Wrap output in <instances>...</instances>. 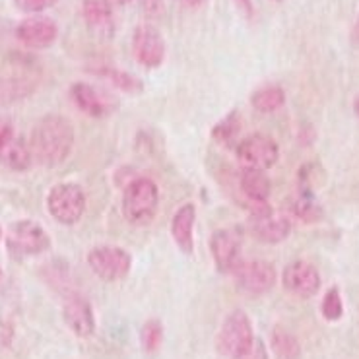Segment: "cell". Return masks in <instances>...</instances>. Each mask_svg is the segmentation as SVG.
Listing matches in <instances>:
<instances>
[{"mask_svg": "<svg viewBox=\"0 0 359 359\" xmlns=\"http://www.w3.org/2000/svg\"><path fill=\"white\" fill-rule=\"evenodd\" d=\"M74 146V126L60 115L43 117L32 130V158L45 168H57L70 156Z\"/></svg>", "mask_w": 359, "mask_h": 359, "instance_id": "6da1fadb", "label": "cell"}, {"mask_svg": "<svg viewBox=\"0 0 359 359\" xmlns=\"http://www.w3.org/2000/svg\"><path fill=\"white\" fill-rule=\"evenodd\" d=\"M159 204L158 184L148 177H138L123 194V216L133 226H148L156 217Z\"/></svg>", "mask_w": 359, "mask_h": 359, "instance_id": "7a4b0ae2", "label": "cell"}, {"mask_svg": "<svg viewBox=\"0 0 359 359\" xmlns=\"http://www.w3.org/2000/svg\"><path fill=\"white\" fill-rule=\"evenodd\" d=\"M252 342H255V334H252L251 318L247 317V313L239 309L229 313L217 332V351L224 358L235 359L249 350Z\"/></svg>", "mask_w": 359, "mask_h": 359, "instance_id": "3957f363", "label": "cell"}, {"mask_svg": "<svg viewBox=\"0 0 359 359\" xmlns=\"http://www.w3.org/2000/svg\"><path fill=\"white\" fill-rule=\"evenodd\" d=\"M47 210L62 226L78 224L86 210V194L80 184L62 183L53 187L47 196Z\"/></svg>", "mask_w": 359, "mask_h": 359, "instance_id": "277c9868", "label": "cell"}, {"mask_svg": "<svg viewBox=\"0 0 359 359\" xmlns=\"http://www.w3.org/2000/svg\"><path fill=\"white\" fill-rule=\"evenodd\" d=\"M88 266L92 268V272L105 282H118L128 276L133 259L125 249L121 247H95L88 252Z\"/></svg>", "mask_w": 359, "mask_h": 359, "instance_id": "5b68a950", "label": "cell"}, {"mask_svg": "<svg viewBox=\"0 0 359 359\" xmlns=\"http://www.w3.org/2000/svg\"><path fill=\"white\" fill-rule=\"evenodd\" d=\"M235 154L239 161L245 163V168L266 171L276 165L280 158V148L274 142V138L266 134H251L243 138L241 142L235 144Z\"/></svg>", "mask_w": 359, "mask_h": 359, "instance_id": "8992f818", "label": "cell"}, {"mask_svg": "<svg viewBox=\"0 0 359 359\" xmlns=\"http://www.w3.org/2000/svg\"><path fill=\"white\" fill-rule=\"evenodd\" d=\"M231 274L243 292L251 295L270 292L276 284V268L268 260H239Z\"/></svg>", "mask_w": 359, "mask_h": 359, "instance_id": "52a82bcc", "label": "cell"}, {"mask_svg": "<svg viewBox=\"0 0 359 359\" xmlns=\"http://www.w3.org/2000/svg\"><path fill=\"white\" fill-rule=\"evenodd\" d=\"M6 243H8V249L14 255L32 257V255L47 251L50 239L39 224H35L32 219H22V222H16L10 226Z\"/></svg>", "mask_w": 359, "mask_h": 359, "instance_id": "ba28073f", "label": "cell"}, {"mask_svg": "<svg viewBox=\"0 0 359 359\" xmlns=\"http://www.w3.org/2000/svg\"><path fill=\"white\" fill-rule=\"evenodd\" d=\"M133 55L144 68H158L165 60V41L158 27L142 24L133 34Z\"/></svg>", "mask_w": 359, "mask_h": 359, "instance_id": "9c48e42d", "label": "cell"}, {"mask_svg": "<svg viewBox=\"0 0 359 359\" xmlns=\"http://www.w3.org/2000/svg\"><path fill=\"white\" fill-rule=\"evenodd\" d=\"M282 284H284L285 292H290L295 297L309 299L313 295H317L320 290V274L309 262L295 260L285 266L284 274H282Z\"/></svg>", "mask_w": 359, "mask_h": 359, "instance_id": "30bf717a", "label": "cell"}, {"mask_svg": "<svg viewBox=\"0 0 359 359\" xmlns=\"http://www.w3.org/2000/svg\"><path fill=\"white\" fill-rule=\"evenodd\" d=\"M249 231L257 241L276 245V243H282L290 237L292 222H290V217L278 216L272 212V208H268L259 214H251Z\"/></svg>", "mask_w": 359, "mask_h": 359, "instance_id": "8fae6325", "label": "cell"}, {"mask_svg": "<svg viewBox=\"0 0 359 359\" xmlns=\"http://www.w3.org/2000/svg\"><path fill=\"white\" fill-rule=\"evenodd\" d=\"M70 95H72V100L78 105V109L93 118L107 117V115H111L118 107L113 95L101 92L95 86L86 84V82H76L70 88Z\"/></svg>", "mask_w": 359, "mask_h": 359, "instance_id": "7c38bea8", "label": "cell"}, {"mask_svg": "<svg viewBox=\"0 0 359 359\" xmlns=\"http://www.w3.org/2000/svg\"><path fill=\"white\" fill-rule=\"evenodd\" d=\"M16 37L29 49H47L57 41L59 27L47 16L25 18L18 24Z\"/></svg>", "mask_w": 359, "mask_h": 359, "instance_id": "4fadbf2b", "label": "cell"}, {"mask_svg": "<svg viewBox=\"0 0 359 359\" xmlns=\"http://www.w3.org/2000/svg\"><path fill=\"white\" fill-rule=\"evenodd\" d=\"M239 249L241 241L233 229H217L210 237V252L217 272L222 274H231L233 268L239 264Z\"/></svg>", "mask_w": 359, "mask_h": 359, "instance_id": "5bb4252c", "label": "cell"}, {"mask_svg": "<svg viewBox=\"0 0 359 359\" xmlns=\"http://www.w3.org/2000/svg\"><path fill=\"white\" fill-rule=\"evenodd\" d=\"M62 317L68 328L78 338H90L95 332V317H93L92 305L78 293H72L67 297L65 307H62Z\"/></svg>", "mask_w": 359, "mask_h": 359, "instance_id": "9a60e30c", "label": "cell"}, {"mask_svg": "<svg viewBox=\"0 0 359 359\" xmlns=\"http://www.w3.org/2000/svg\"><path fill=\"white\" fill-rule=\"evenodd\" d=\"M239 187H241L243 194L247 196V201L251 204V212L266 206L268 196L272 192V183H270V179H268L264 171L245 168L241 171Z\"/></svg>", "mask_w": 359, "mask_h": 359, "instance_id": "2e32d148", "label": "cell"}, {"mask_svg": "<svg viewBox=\"0 0 359 359\" xmlns=\"http://www.w3.org/2000/svg\"><path fill=\"white\" fill-rule=\"evenodd\" d=\"M194 224H196V208L194 204H184L177 210L171 219V235L184 255H192L194 251Z\"/></svg>", "mask_w": 359, "mask_h": 359, "instance_id": "e0dca14e", "label": "cell"}, {"mask_svg": "<svg viewBox=\"0 0 359 359\" xmlns=\"http://www.w3.org/2000/svg\"><path fill=\"white\" fill-rule=\"evenodd\" d=\"M82 14H84L86 24L90 25L95 34H113L115 22H113V2L111 0H84Z\"/></svg>", "mask_w": 359, "mask_h": 359, "instance_id": "ac0fdd59", "label": "cell"}, {"mask_svg": "<svg viewBox=\"0 0 359 359\" xmlns=\"http://www.w3.org/2000/svg\"><path fill=\"white\" fill-rule=\"evenodd\" d=\"M32 159L34 158H32L29 144H25L24 138L16 134L0 148V161L14 171H25L32 165Z\"/></svg>", "mask_w": 359, "mask_h": 359, "instance_id": "d6986e66", "label": "cell"}, {"mask_svg": "<svg viewBox=\"0 0 359 359\" xmlns=\"http://www.w3.org/2000/svg\"><path fill=\"white\" fill-rule=\"evenodd\" d=\"M90 72L100 76V78H105L111 84L117 86L118 90H123L126 93H140L144 90L142 82L136 76L128 74L121 68L111 67V65H95V67H90Z\"/></svg>", "mask_w": 359, "mask_h": 359, "instance_id": "ffe728a7", "label": "cell"}, {"mask_svg": "<svg viewBox=\"0 0 359 359\" xmlns=\"http://www.w3.org/2000/svg\"><path fill=\"white\" fill-rule=\"evenodd\" d=\"M285 103V93L280 86H262L251 95V105L259 113H274Z\"/></svg>", "mask_w": 359, "mask_h": 359, "instance_id": "44dd1931", "label": "cell"}, {"mask_svg": "<svg viewBox=\"0 0 359 359\" xmlns=\"http://www.w3.org/2000/svg\"><path fill=\"white\" fill-rule=\"evenodd\" d=\"M272 350L280 359H299L301 358V346L297 342V338L285 330L282 326H276L272 330Z\"/></svg>", "mask_w": 359, "mask_h": 359, "instance_id": "7402d4cb", "label": "cell"}, {"mask_svg": "<svg viewBox=\"0 0 359 359\" xmlns=\"http://www.w3.org/2000/svg\"><path fill=\"white\" fill-rule=\"evenodd\" d=\"M243 121L241 115L237 111H231L227 113L226 117L222 118L214 128H212V138L216 140L217 144H224V146H231L237 140V136L241 133Z\"/></svg>", "mask_w": 359, "mask_h": 359, "instance_id": "603a6c76", "label": "cell"}, {"mask_svg": "<svg viewBox=\"0 0 359 359\" xmlns=\"http://www.w3.org/2000/svg\"><path fill=\"white\" fill-rule=\"evenodd\" d=\"M292 214L301 222H305V224H315L318 222L320 217H323V210L317 204V201L307 194V192H301L299 196H295L292 201Z\"/></svg>", "mask_w": 359, "mask_h": 359, "instance_id": "cb8c5ba5", "label": "cell"}, {"mask_svg": "<svg viewBox=\"0 0 359 359\" xmlns=\"http://www.w3.org/2000/svg\"><path fill=\"white\" fill-rule=\"evenodd\" d=\"M140 344H142V350L148 355L158 353L161 344H163V325L159 323L158 318H150L140 330Z\"/></svg>", "mask_w": 359, "mask_h": 359, "instance_id": "d4e9b609", "label": "cell"}, {"mask_svg": "<svg viewBox=\"0 0 359 359\" xmlns=\"http://www.w3.org/2000/svg\"><path fill=\"white\" fill-rule=\"evenodd\" d=\"M320 313H323V317H325L326 320H330V323H336V320L342 318L344 303L338 287H330V290L325 293L323 303H320Z\"/></svg>", "mask_w": 359, "mask_h": 359, "instance_id": "484cf974", "label": "cell"}, {"mask_svg": "<svg viewBox=\"0 0 359 359\" xmlns=\"http://www.w3.org/2000/svg\"><path fill=\"white\" fill-rule=\"evenodd\" d=\"M14 2H16L18 10L29 12V14H37V12H43V10L55 6L59 0H14Z\"/></svg>", "mask_w": 359, "mask_h": 359, "instance_id": "4316f807", "label": "cell"}, {"mask_svg": "<svg viewBox=\"0 0 359 359\" xmlns=\"http://www.w3.org/2000/svg\"><path fill=\"white\" fill-rule=\"evenodd\" d=\"M144 16L150 20H158L163 14V0H138Z\"/></svg>", "mask_w": 359, "mask_h": 359, "instance_id": "83f0119b", "label": "cell"}, {"mask_svg": "<svg viewBox=\"0 0 359 359\" xmlns=\"http://www.w3.org/2000/svg\"><path fill=\"white\" fill-rule=\"evenodd\" d=\"M235 359H268L266 346H264L262 340H257V338H255V342H252L251 348L245 351L243 355H239V358Z\"/></svg>", "mask_w": 359, "mask_h": 359, "instance_id": "f1b7e54d", "label": "cell"}, {"mask_svg": "<svg viewBox=\"0 0 359 359\" xmlns=\"http://www.w3.org/2000/svg\"><path fill=\"white\" fill-rule=\"evenodd\" d=\"M12 136H14V128H12V125H10L8 121L0 118V148L8 142Z\"/></svg>", "mask_w": 359, "mask_h": 359, "instance_id": "f546056e", "label": "cell"}, {"mask_svg": "<svg viewBox=\"0 0 359 359\" xmlns=\"http://www.w3.org/2000/svg\"><path fill=\"white\" fill-rule=\"evenodd\" d=\"M237 2V6L243 12V16L245 18H252L255 16V4H252V0H235Z\"/></svg>", "mask_w": 359, "mask_h": 359, "instance_id": "4dcf8cb0", "label": "cell"}, {"mask_svg": "<svg viewBox=\"0 0 359 359\" xmlns=\"http://www.w3.org/2000/svg\"><path fill=\"white\" fill-rule=\"evenodd\" d=\"M181 6H184V8H191V10H196L201 8V6H204L208 0H177Z\"/></svg>", "mask_w": 359, "mask_h": 359, "instance_id": "1f68e13d", "label": "cell"}, {"mask_svg": "<svg viewBox=\"0 0 359 359\" xmlns=\"http://www.w3.org/2000/svg\"><path fill=\"white\" fill-rule=\"evenodd\" d=\"M351 43L359 47V16L355 20V24H353V29H351Z\"/></svg>", "mask_w": 359, "mask_h": 359, "instance_id": "d6a6232c", "label": "cell"}, {"mask_svg": "<svg viewBox=\"0 0 359 359\" xmlns=\"http://www.w3.org/2000/svg\"><path fill=\"white\" fill-rule=\"evenodd\" d=\"M353 111H355V115L359 117V95L353 100Z\"/></svg>", "mask_w": 359, "mask_h": 359, "instance_id": "836d02e7", "label": "cell"}, {"mask_svg": "<svg viewBox=\"0 0 359 359\" xmlns=\"http://www.w3.org/2000/svg\"><path fill=\"white\" fill-rule=\"evenodd\" d=\"M115 2L121 4V6H126V4H128V2H133V0H115Z\"/></svg>", "mask_w": 359, "mask_h": 359, "instance_id": "e575fe53", "label": "cell"}, {"mask_svg": "<svg viewBox=\"0 0 359 359\" xmlns=\"http://www.w3.org/2000/svg\"><path fill=\"white\" fill-rule=\"evenodd\" d=\"M0 237H2V229H0Z\"/></svg>", "mask_w": 359, "mask_h": 359, "instance_id": "d590c367", "label": "cell"}, {"mask_svg": "<svg viewBox=\"0 0 359 359\" xmlns=\"http://www.w3.org/2000/svg\"><path fill=\"white\" fill-rule=\"evenodd\" d=\"M276 2H280V0H276Z\"/></svg>", "mask_w": 359, "mask_h": 359, "instance_id": "8d00e7d4", "label": "cell"}]
</instances>
